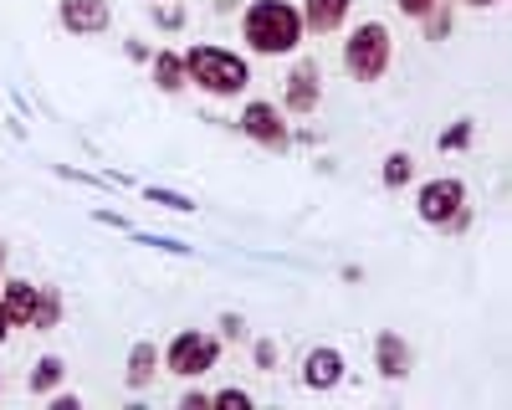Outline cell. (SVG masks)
<instances>
[{
	"label": "cell",
	"mask_w": 512,
	"mask_h": 410,
	"mask_svg": "<svg viewBox=\"0 0 512 410\" xmlns=\"http://www.w3.org/2000/svg\"><path fill=\"white\" fill-rule=\"evenodd\" d=\"M303 11L292 0H251L241 16V41L256 57H287L303 47Z\"/></svg>",
	"instance_id": "cell-1"
},
{
	"label": "cell",
	"mask_w": 512,
	"mask_h": 410,
	"mask_svg": "<svg viewBox=\"0 0 512 410\" xmlns=\"http://www.w3.org/2000/svg\"><path fill=\"white\" fill-rule=\"evenodd\" d=\"M185 57V82H195L200 93L210 98H236L251 88V62L231 47H216V41H195Z\"/></svg>",
	"instance_id": "cell-2"
},
{
	"label": "cell",
	"mask_w": 512,
	"mask_h": 410,
	"mask_svg": "<svg viewBox=\"0 0 512 410\" xmlns=\"http://www.w3.org/2000/svg\"><path fill=\"white\" fill-rule=\"evenodd\" d=\"M390 62H395V36H390L384 21H364L359 31H349V41H344V72L354 82H379L384 72H390Z\"/></svg>",
	"instance_id": "cell-3"
},
{
	"label": "cell",
	"mask_w": 512,
	"mask_h": 410,
	"mask_svg": "<svg viewBox=\"0 0 512 410\" xmlns=\"http://www.w3.org/2000/svg\"><path fill=\"white\" fill-rule=\"evenodd\" d=\"M415 216L425 226H441V231H461L466 221V185L456 175H441V180H425L420 195H415Z\"/></svg>",
	"instance_id": "cell-4"
},
{
	"label": "cell",
	"mask_w": 512,
	"mask_h": 410,
	"mask_svg": "<svg viewBox=\"0 0 512 410\" xmlns=\"http://www.w3.org/2000/svg\"><path fill=\"white\" fill-rule=\"evenodd\" d=\"M159 359H164L169 375L200 380V375H210V369H216V359H221V339H216V334H200V328H185V334L169 339V349H164Z\"/></svg>",
	"instance_id": "cell-5"
},
{
	"label": "cell",
	"mask_w": 512,
	"mask_h": 410,
	"mask_svg": "<svg viewBox=\"0 0 512 410\" xmlns=\"http://www.w3.org/2000/svg\"><path fill=\"white\" fill-rule=\"evenodd\" d=\"M236 123H241V134H246L251 144H262V149H287V139H292L287 113H282L277 103H267V98H251Z\"/></svg>",
	"instance_id": "cell-6"
},
{
	"label": "cell",
	"mask_w": 512,
	"mask_h": 410,
	"mask_svg": "<svg viewBox=\"0 0 512 410\" xmlns=\"http://www.w3.org/2000/svg\"><path fill=\"white\" fill-rule=\"evenodd\" d=\"M318 103H323V67H318V57H303L282 88V113L308 118V113H318Z\"/></svg>",
	"instance_id": "cell-7"
},
{
	"label": "cell",
	"mask_w": 512,
	"mask_h": 410,
	"mask_svg": "<svg viewBox=\"0 0 512 410\" xmlns=\"http://www.w3.org/2000/svg\"><path fill=\"white\" fill-rule=\"evenodd\" d=\"M344 375H349V364H344V354H338L333 344H318V349L303 354V385H308V390L328 395V390L344 385Z\"/></svg>",
	"instance_id": "cell-8"
},
{
	"label": "cell",
	"mask_w": 512,
	"mask_h": 410,
	"mask_svg": "<svg viewBox=\"0 0 512 410\" xmlns=\"http://www.w3.org/2000/svg\"><path fill=\"white\" fill-rule=\"evenodd\" d=\"M57 21H62L72 36H103V31L113 26V11H108V0H62Z\"/></svg>",
	"instance_id": "cell-9"
},
{
	"label": "cell",
	"mask_w": 512,
	"mask_h": 410,
	"mask_svg": "<svg viewBox=\"0 0 512 410\" xmlns=\"http://www.w3.org/2000/svg\"><path fill=\"white\" fill-rule=\"evenodd\" d=\"M36 298H41V287L31 277H11V282L0 277V303H6V313H11V328H31Z\"/></svg>",
	"instance_id": "cell-10"
},
{
	"label": "cell",
	"mask_w": 512,
	"mask_h": 410,
	"mask_svg": "<svg viewBox=\"0 0 512 410\" xmlns=\"http://www.w3.org/2000/svg\"><path fill=\"white\" fill-rule=\"evenodd\" d=\"M374 369H379L384 380H405L410 375V344L400 334H390V328L374 339Z\"/></svg>",
	"instance_id": "cell-11"
},
{
	"label": "cell",
	"mask_w": 512,
	"mask_h": 410,
	"mask_svg": "<svg viewBox=\"0 0 512 410\" xmlns=\"http://www.w3.org/2000/svg\"><path fill=\"white\" fill-rule=\"evenodd\" d=\"M159 369H164L159 349H154L149 339H139L134 349H128V369H123V385H128V390H149Z\"/></svg>",
	"instance_id": "cell-12"
},
{
	"label": "cell",
	"mask_w": 512,
	"mask_h": 410,
	"mask_svg": "<svg viewBox=\"0 0 512 410\" xmlns=\"http://www.w3.org/2000/svg\"><path fill=\"white\" fill-rule=\"evenodd\" d=\"M349 6L354 0H303V31H318V36L338 31L349 21Z\"/></svg>",
	"instance_id": "cell-13"
},
{
	"label": "cell",
	"mask_w": 512,
	"mask_h": 410,
	"mask_svg": "<svg viewBox=\"0 0 512 410\" xmlns=\"http://www.w3.org/2000/svg\"><path fill=\"white\" fill-rule=\"evenodd\" d=\"M62 375H67V364H62V354H41L36 364H31V375H26V385H31V395H41L47 400L57 385H62Z\"/></svg>",
	"instance_id": "cell-14"
},
{
	"label": "cell",
	"mask_w": 512,
	"mask_h": 410,
	"mask_svg": "<svg viewBox=\"0 0 512 410\" xmlns=\"http://www.w3.org/2000/svg\"><path fill=\"white\" fill-rule=\"evenodd\" d=\"M149 67H154V88L159 93H180L185 88V57L180 52H154Z\"/></svg>",
	"instance_id": "cell-15"
},
{
	"label": "cell",
	"mask_w": 512,
	"mask_h": 410,
	"mask_svg": "<svg viewBox=\"0 0 512 410\" xmlns=\"http://www.w3.org/2000/svg\"><path fill=\"white\" fill-rule=\"evenodd\" d=\"M57 323H62V293H57V287H41V298H36V318H31V328H36V334H52Z\"/></svg>",
	"instance_id": "cell-16"
},
{
	"label": "cell",
	"mask_w": 512,
	"mask_h": 410,
	"mask_svg": "<svg viewBox=\"0 0 512 410\" xmlns=\"http://www.w3.org/2000/svg\"><path fill=\"white\" fill-rule=\"evenodd\" d=\"M379 180H384V190H400V185H410V180H415V159H410L405 149L384 154V170H379Z\"/></svg>",
	"instance_id": "cell-17"
},
{
	"label": "cell",
	"mask_w": 512,
	"mask_h": 410,
	"mask_svg": "<svg viewBox=\"0 0 512 410\" xmlns=\"http://www.w3.org/2000/svg\"><path fill=\"white\" fill-rule=\"evenodd\" d=\"M144 200H149V205H164V211H180V216H190V211H195V200H190V195L164 190V185H144Z\"/></svg>",
	"instance_id": "cell-18"
},
{
	"label": "cell",
	"mask_w": 512,
	"mask_h": 410,
	"mask_svg": "<svg viewBox=\"0 0 512 410\" xmlns=\"http://www.w3.org/2000/svg\"><path fill=\"white\" fill-rule=\"evenodd\" d=\"M420 26H425V41H446L451 36V6H446V0H436V6L420 16Z\"/></svg>",
	"instance_id": "cell-19"
},
{
	"label": "cell",
	"mask_w": 512,
	"mask_h": 410,
	"mask_svg": "<svg viewBox=\"0 0 512 410\" xmlns=\"http://www.w3.org/2000/svg\"><path fill=\"white\" fill-rule=\"evenodd\" d=\"M472 134H477V123L472 118H456L451 123V129L436 139V149H446V154H456V149H466V144H472Z\"/></svg>",
	"instance_id": "cell-20"
},
{
	"label": "cell",
	"mask_w": 512,
	"mask_h": 410,
	"mask_svg": "<svg viewBox=\"0 0 512 410\" xmlns=\"http://www.w3.org/2000/svg\"><path fill=\"white\" fill-rule=\"evenodd\" d=\"M210 405H231V410H251V395L231 385V390H216V395H210Z\"/></svg>",
	"instance_id": "cell-21"
},
{
	"label": "cell",
	"mask_w": 512,
	"mask_h": 410,
	"mask_svg": "<svg viewBox=\"0 0 512 410\" xmlns=\"http://www.w3.org/2000/svg\"><path fill=\"white\" fill-rule=\"evenodd\" d=\"M154 6H159V0H154ZM154 21H159L164 31H180V26H185V11H180V6H159Z\"/></svg>",
	"instance_id": "cell-22"
},
{
	"label": "cell",
	"mask_w": 512,
	"mask_h": 410,
	"mask_svg": "<svg viewBox=\"0 0 512 410\" xmlns=\"http://www.w3.org/2000/svg\"><path fill=\"white\" fill-rule=\"evenodd\" d=\"M251 354H256V369H272V364H277V344H272V339H256Z\"/></svg>",
	"instance_id": "cell-23"
},
{
	"label": "cell",
	"mask_w": 512,
	"mask_h": 410,
	"mask_svg": "<svg viewBox=\"0 0 512 410\" xmlns=\"http://www.w3.org/2000/svg\"><path fill=\"white\" fill-rule=\"evenodd\" d=\"M395 6H400V16H415V21H420L425 11L436 6V0H395Z\"/></svg>",
	"instance_id": "cell-24"
},
{
	"label": "cell",
	"mask_w": 512,
	"mask_h": 410,
	"mask_svg": "<svg viewBox=\"0 0 512 410\" xmlns=\"http://www.w3.org/2000/svg\"><path fill=\"white\" fill-rule=\"evenodd\" d=\"M221 328H226V339H246V323L236 313H221Z\"/></svg>",
	"instance_id": "cell-25"
},
{
	"label": "cell",
	"mask_w": 512,
	"mask_h": 410,
	"mask_svg": "<svg viewBox=\"0 0 512 410\" xmlns=\"http://www.w3.org/2000/svg\"><path fill=\"white\" fill-rule=\"evenodd\" d=\"M185 410H200V405H210V395H200V390H185V400H180Z\"/></svg>",
	"instance_id": "cell-26"
},
{
	"label": "cell",
	"mask_w": 512,
	"mask_h": 410,
	"mask_svg": "<svg viewBox=\"0 0 512 410\" xmlns=\"http://www.w3.org/2000/svg\"><path fill=\"white\" fill-rule=\"evenodd\" d=\"M47 400H52V410H77L82 405L77 395H47Z\"/></svg>",
	"instance_id": "cell-27"
},
{
	"label": "cell",
	"mask_w": 512,
	"mask_h": 410,
	"mask_svg": "<svg viewBox=\"0 0 512 410\" xmlns=\"http://www.w3.org/2000/svg\"><path fill=\"white\" fill-rule=\"evenodd\" d=\"M11 339V313H6V303H0V344Z\"/></svg>",
	"instance_id": "cell-28"
},
{
	"label": "cell",
	"mask_w": 512,
	"mask_h": 410,
	"mask_svg": "<svg viewBox=\"0 0 512 410\" xmlns=\"http://www.w3.org/2000/svg\"><path fill=\"white\" fill-rule=\"evenodd\" d=\"M461 6H472V11H487V6H497V0H461Z\"/></svg>",
	"instance_id": "cell-29"
},
{
	"label": "cell",
	"mask_w": 512,
	"mask_h": 410,
	"mask_svg": "<svg viewBox=\"0 0 512 410\" xmlns=\"http://www.w3.org/2000/svg\"><path fill=\"white\" fill-rule=\"evenodd\" d=\"M0 277H6V241H0Z\"/></svg>",
	"instance_id": "cell-30"
},
{
	"label": "cell",
	"mask_w": 512,
	"mask_h": 410,
	"mask_svg": "<svg viewBox=\"0 0 512 410\" xmlns=\"http://www.w3.org/2000/svg\"><path fill=\"white\" fill-rule=\"evenodd\" d=\"M0 395H6V380H0Z\"/></svg>",
	"instance_id": "cell-31"
}]
</instances>
